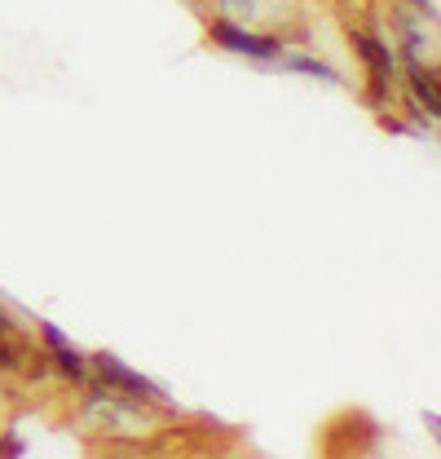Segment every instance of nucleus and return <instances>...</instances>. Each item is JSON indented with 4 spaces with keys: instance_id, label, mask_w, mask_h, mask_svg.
Instances as JSON below:
<instances>
[{
    "instance_id": "obj_4",
    "label": "nucleus",
    "mask_w": 441,
    "mask_h": 459,
    "mask_svg": "<svg viewBox=\"0 0 441 459\" xmlns=\"http://www.w3.org/2000/svg\"><path fill=\"white\" fill-rule=\"evenodd\" d=\"M349 40H353V49L362 54V62L371 66V84H376V93H385V84L393 80V54H388V45H380V40H376L371 31H362V27H353Z\"/></svg>"
},
{
    "instance_id": "obj_9",
    "label": "nucleus",
    "mask_w": 441,
    "mask_h": 459,
    "mask_svg": "<svg viewBox=\"0 0 441 459\" xmlns=\"http://www.w3.org/2000/svg\"><path fill=\"white\" fill-rule=\"evenodd\" d=\"M225 9H234V13H256V0H220Z\"/></svg>"
},
{
    "instance_id": "obj_7",
    "label": "nucleus",
    "mask_w": 441,
    "mask_h": 459,
    "mask_svg": "<svg viewBox=\"0 0 441 459\" xmlns=\"http://www.w3.org/2000/svg\"><path fill=\"white\" fill-rule=\"evenodd\" d=\"M27 353H31V344L22 341L18 332H9V336H0V371H22V362H27Z\"/></svg>"
},
{
    "instance_id": "obj_2",
    "label": "nucleus",
    "mask_w": 441,
    "mask_h": 459,
    "mask_svg": "<svg viewBox=\"0 0 441 459\" xmlns=\"http://www.w3.org/2000/svg\"><path fill=\"white\" fill-rule=\"evenodd\" d=\"M93 367H98V376L107 380V389H115V394H124V398H142V402H160V394H155V385H151V380L133 376V371H128V367H119L110 353H98V358H93Z\"/></svg>"
},
{
    "instance_id": "obj_1",
    "label": "nucleus",
    "mask_w": 441,
    "mask_h": 459,
    "mask_svg": "<svg viewBox=\"0 0 441 459\" xmlns=\"http://www.w3.org/2000/svg\"><path fill=\"white\" fill-rule=\"evenodd\" d=\"M151 406V402H146ZM142 406V398H124L115 389H89L84 398V420L102 424V429H119V433H142L151 424V411Z\"/></svg>"
},
{
    "instance_id": "obj_3",
    "label": "nucleus",
    "mask_w": 441,
    "mask_h": 459,
    "mask_svg": "<svg viewBox=\"0 0 441 459\" xmlns=\"http://www.w3.org/2000/svg\"><path fill=\"white\" fill-rule=\"evenodd\" d=\"M208 36L217 40L220 49H234V54H252V57H274L278 54L274 40H265V36H252V31H243V27L225 22V18H217V22L208 27Z\"/></svg>"
},
{
    "instance_id": "obj_11",
    "label": "nucleus",
    "mask_w": 441,
    "mask_h": 459,
    "mask_svg": "<svg viewBox=\"0 0 441 459\" xmlns=\"http://www.w3.org/2000/svg\"><path fill=\"white\" fill-rule=\"evenodd\" d=\"M9 332H18V323H13V318L0 309V336H9Z\"/></svg>"
},
{
    "instance_id": "obj_6",
    "label": "nucleus",
    "mask_w": 441,
    "mask_h": 459,
    "mask_svg": "<svg viewBox=\"0 0 441 459\" xmlns=\"http://www.w3.org/2000/svg\"><path fill=\"white\" fill-rule=\"evenodd\" d=\"M411 89H415V98L424 102V111H428V115H441L437 71H433V66H419V62H411Z\"/></svg>"
},
{
    "instance_id": "obj_5",
    "label": "nucleus",
    "mask_w": 441,
    "mask_h": 459,
    "mask_svg": "<svg viewBox=\"0 0 441 459\" xmlns=\"http://www.w3.org/2000/svg\"><path fill=\"white\" fill-rule=\"evenodd\" d=\"M45 344L54 349V362H57V371H62V376H71V380H80V385L89 380V367H84V358H80L71 344H62V336H57L54 327H45Z\"/></svg>"
},
{
    "instance_id": "obj_8",
    "label": "nucleus",
    "mask_w": 441,
    "mask_h": 459,
    "mask_svg": "<svg viewBox=\"0 0 441 459\" xmlns=\"http://www.w3.org/2000/svg\"><path fill=\"white\" fill-rule=\"evenodd\" d=\"M296 71H309V75H323V80H335L331 75V66H323V62H314V57H287Z\"/></svg>"
},
{
    "instance_id": "obj_10",
    "label": "nucleus",
    "mask_w": 441,
    "mask_h": 459,
    "mask_svg": "<svg viewBox=\"0 0 441 459\" xmlns=\"http://www.w3.org/2000/svg\"><path fill=\"white\" fill-rule=\"evenodd\" d=\"M406 4H411V9H419L424 18H437V4H433V0H406Z\"/></svg>"
}]
</instances>
